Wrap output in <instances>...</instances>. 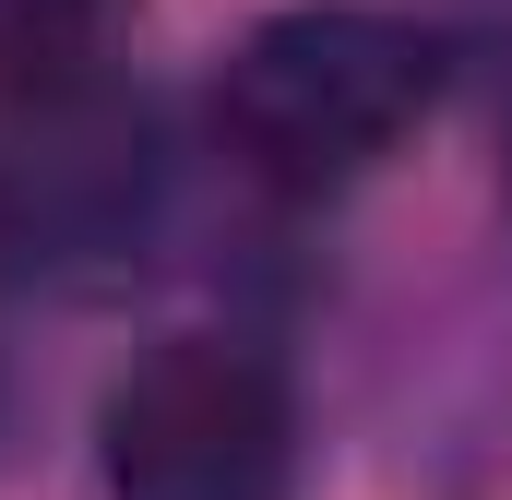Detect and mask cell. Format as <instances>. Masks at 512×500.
<instances>
[{
	"instance_id": "1",
	"label": "cell",
	"mask_w": 512,
	"mask_h": 500,
	"mask_svg": "<svg viewBox=\"0 0 512 500\" xmlns=\"http://www.w3.org/2000/svg\"><path fill=\"white\" fill-rule=\"evenodd\" d=\"M441 96V48L370 0H298L251 24L215 72V143L262 191H346Z\"/></svg>"
},
{
	"instance_id": "2",
	"label": "cell",
	"mask_w": 512,
	"mask_h": 500,
	"mask_svg": "<svg viewBox=\"0 0 512 500\" xmlns=\"http://www.w3.org/2000/svg\"><path fill=\"white\" fill-rule=\"evenodd\" d=\"M96 453L120 500H286L298 393L239 334H167L96 405Z\"/></svg>"
},
{
	"instance_id": "3",
	"label": "cell",
	"mask_w": 512,
	"mask_h": 500,
	"mask_svg": "<svg viewBox=\"0 0 512 500\" xmlns=\"http://www.w3.org/2000/svg\"><path fill=\"white\" fill-rule=\"evenodd\" d=\"M155 191V155L143 120H120L96 84H60V96H24V120L0 143V239L24 262H60V250H108Z\"/></svg>"
},
{
	"instance_id": "4",
	"label": "cell",
	"mask_w": 512,
	"mask_h": 500,
	"mask_svg": "<svg viewBox=\"0 0 512 500\" xmlns=\"http://www.w3.org/2000/svg\"><path fill=\"white\" fill-rule=\"evenodd\" d=\"M96 36H108V0H0V84L12 96L96 84Z\"/></svg>"
}]
</instances>
